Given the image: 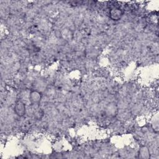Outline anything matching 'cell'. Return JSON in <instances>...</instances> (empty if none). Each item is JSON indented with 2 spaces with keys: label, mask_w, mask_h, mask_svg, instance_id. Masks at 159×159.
<instances>
[{
  "label": "cell",
  "mask_w": 159,
  "mask_h": 159,
  "mask_svg": "<svg viewBox=\"0 0 159 159\" xmlns=\"http://www.w3.org/2000/svg\"><path fill=\"white\" fill-rule=\"evenodd\" d=\"M123 12L121 9L117 7H113L109 11L110 18L114 20H120L122 16Z\"/></svg>",
  "instance_id": "6da1fadb"
},
{
  "label": "cell",
  "mask_w": 159,
  "mask_h": 159,
  "mask_svg": "<svg viewBox=\"0 0 159 159\" xmlns=\"http://www.w3.org/2000/svg\"><path fill=\"white\" fill-rule=\"evenodd\" d=\"M42 99V94L38 91H32L29 95V100L32 104H38Z\"/></svg>",
  "instance_id": "3957f363"
},
{
  "label": "cell",
  "mask_w": 159,
  "mask_h": 159,
  "mask_svg": "<svg viewBox=\"0 0 159 159\" xmlns=\"http://www.w3.org/2000/svg\"><path fill=\"white\" fill-rule=\"evenodd\" d=\"M140 155H141V157L142 158H148L150 156L149 151L148 150V149L147 148L143 147L141 148V150L140 151Z\"/></svg>",
  "instance_id": "277c9868"
},
{
  "label": "cell",
  "mask_w": 159,
  "mask_h": 159,
  "mask_svg": "<svg viewBox=\"0 0 159 159\" xmlns=\"http://www.w3.org/2000/svg\"><path fill=\"white\" fill-rule=\"evenodd\" d=\"M14 111L16 114L19 117L24 116L26 112L25 104L20 101H17L14 106Z\"/></svg>",
  "instance_id": "7a4b0ae2"
}]
</instances>
